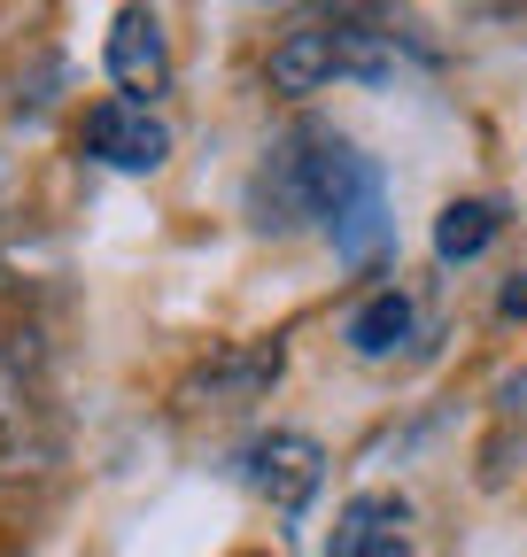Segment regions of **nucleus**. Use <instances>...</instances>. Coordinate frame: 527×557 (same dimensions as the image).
Returning <instances> with one entry per match:
<instances>
[{
	"instance_id": "1",
	"label": "nucleus",
	"mask_w": 527,
	"mask_h": 557,
	"mask_svg": "<svg viewBox=\"0 0 527 557\" xmlns=\"http://www.w3.org/2000/svg\"><path fill=\"white\" fill-rule=\"evenodd\" d=\"M78 139H86V156L109 163V171H163V156H171V124H163L156 109H140V101H101V109H86Z\"/></svg>"
},
{
	"instance_id": "2",
	"label": "nucleus",
	"mask_w": 527,
	"mask_h": 557,
	"mask_svg": "<svg viewBox=\"0 0 527 557\" xmlns=\"http://www.w3.org/2000/svg\"><path fill=\"white\" fill-rule=\"evenodd\" d=\"M287 357H280V341H233L218 348V357L186 380V403H203V410H241V403H264L280 387Z\"/></svg>"
},
{
	"instance_id": "3",
	"label": "nucleus",
	"mask_w": 527,
	"mask_h": 557,
	"mask_svg": "<svg viewBox=\"0 0 527 557\" xmlns=\"http://www.w3.org/2000/svg\"><path fill=\"white\" fill-rule=\"evenodd\" d=\"M109 78H117V101H156L171 86V47H163V16L156 9H124L117 32H109Z\"/></svg>"
},
{
	"instance_id": "4",
	"label": "nucleus",
	"mask_w": 527,
	"mask_h": 557,
	"mask_svg": "<svg viewBox=\"0 0 527 557\" xmlns=\"http://www.w3.org/2000/svg\"><path fill=\"white\" fill-rule=\"evenodd\" d=\"M318 480H326V449L310 442V434H264L256 449H248V487L272 511H303L310 496H318Z\"/></svg>"
},
{
	"instance_id": "5",
	"label": "nucleus",
	"mask_w": 527,
	"mask_h": 557,
	"mask_svg": "<svg viewBox=\"0 0 527 557\" xmlns=\"http://www.w3.org/2000/svg\"><path fill=\"white\" fill-rule=\"evenodd\" d=\"M342 16L334 24H295L272 39V62H264V78H272V94L303 101V94H326L334 86V70H342Z\"/></svg>"
},
{
	"instance_id": "6",
	"label": "nucleus",
	"mask_w": 527,
	"mask_h": 557,
	"mask_svg": "<svg viewBox=\"0 0 527 557\" xmlns=\"http://www.w3.org/2000/svg\"><path fill=\"white\" fill-rule=\"evenodd\" d=\"M404 496H357L342 519H334V542H326V557H412L404 542Z\"/></svg>"
},
{
	"instance_id": "7",
	"label": "nucleus",
	"mask_w": 527,
	"mask_h": 557,
	"mask_svg": "<svg viewBox=\"0 0 527 557\" xmlns=\"http://www.w3.org/2000/svg\"><path fill=\"white\" fill-rule=\"evenodd\" d=\"M497 225H504L497 201H450L442 218H434V256L442 263H466V256H481L497 240Z\"/></svg>"
},
{
	"instance_id": "8",
	"label": "nucleus",
	"mask_w": 527,
	"mask_h": 557,
	"mask_svg": "<svg viewBox=\"0 0 527 557\" xmlns=\"http://www.w3.org/2000/svg\"><path fill=\"white\" fill-rule=\"evenodd\" d=\"M404 333H412V302L395 295V287H388V295H372V302L350 318V348H357V357H388V348L404 341Z\"/></svg>"
},
{
	"instance_id": "9",
	"label": "nucleus",
	"mask_w": 527,
	"mask_h": 557,
	"mask_svg": "<svg viewBox=\"0 0 527 557\" xmlns=\"http://www.w3.org/2000/svg\"><path fill=\"white\" fill-rule=\"evenodd\" d=\"M504 480H512V410L497 418V434L481 449V487H504Z\"/></svg>"
},
{
	"instance_id": "10",
	"label": "nucleus",
	"mask_w": 527,
	"mask_h": 557,
	"mask_svg": "<svg viewBox=\"0 0 527 557\" xmlns=\"http://www.w3.org/2000/svg\"><path fill=\"white\" fill-rule=\"evenodd\" d=\"M497 310H504V318H527V271H519V278H504V295H497Z\"/></svg>"
},
{
	"instance_id": "11",
	"label": "nucleus",
	"mask_w": 527,
	"mask_h": 557,
	"mask_svg": "<svg viewBox=\"0 0 527 557\" xmlns=\"http://www.w3.org/2000/svg\"><path fill=\"white\" fill-rule=\"evenodd\" d=\"M248 557H264V549H248Z\"/></svg>"
}]
</instances>
